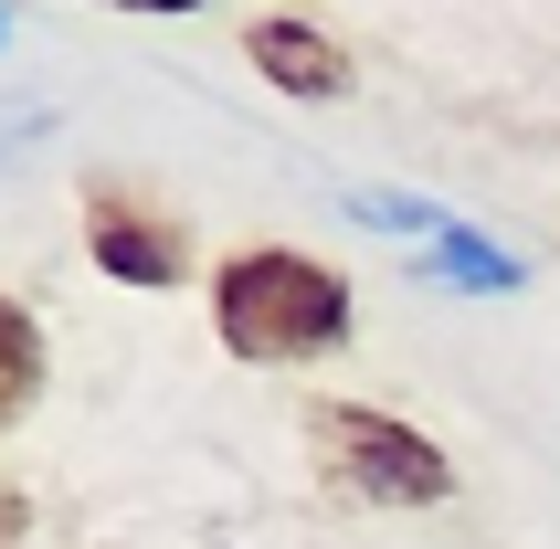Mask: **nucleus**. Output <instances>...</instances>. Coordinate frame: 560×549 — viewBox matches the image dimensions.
<instances>
[{
	"instance_id": "obj_1",
	"label": "nucleus",
	"mask_w": 560,
	"mask_h": 549,
	"mask_svg": "<svg viewBox=\"0 0 560 549\" xmlns=\"http://www.w3.org/2000/svg\"><path fill=\"white\" fill-rule=\"evenodd\" d=\"M212 328L254 370H307L328 349H349V274L296 244H254L212 274Z\"/></svg>"
},
{
	"instance_id": "obj_2",
	"label": "nucleus",
	"mask_w": 560,
	"mask_h": 549,
	"mask_svg": "<svg viewBox=\"0 0 560 549\" xmlns=\"http://www.w3.org/2000/svg\"><path fill=\"white\" fill-rule=\"evenodd\" d=\"M307 455L328 497H360V507H444L455 497L444 444L412 433L402 412H371V401H307Z\"/></svg>"
},
{
	"instance_id": "obj_3",
	"label": "nucleus",
	"mask_w": 560,
	"mask_h": 549,
	"mask_svg": "<svg viewBox=\"0 0 560 549\" xmlns=\"http://www.w3.org/2000/svg\"><path fill=\"white\" fill-rule=\"evenodd\" d=\"M85 244H95V274H117V285H159V296H170V285L190 274V222L159 212V201H127L117 180H95Z\"/></svg>"
},
{
	"instance_id": "obj_4",
	"label": "nucleus",
	"mask_w": 560,
	"mask_h": 549,
	"mask_svg": "<svg viewBox=\"0 0 560 549\" xmlns=\"http://www.w3.org/2000/svg\"><path fill=\"white\" fill-rule=\"evenodd\" d=\"M244 63L276 95H307V106L349 95V43L317 32V22H296V11H254V22H244Z\"/></svg>"
},
{
	"instance_id": "obj_5",
	"label": "nucleus",
	"mask_w": 560,
	"mask_h": 549,
	"mask_svg": "<svg viewBox=\"0 0 560 549\" xmlns=\"http://www.w3.org/2000/svg\"><path fill=\"white\" fill-rule=\"evenodd\" d=\"M412 265L434 274V285H466V296H518V285H529V254H508L498 233H476V222L434 233V244L412 254Z\"/></svg>"
},
{
	"instance_id": "obj_6",
	"label": "nucleus",
	"mask_w": 560,
	"mask_h": 549,
	"mask_svg": "<svg viewBox=\"0 0 560 549\" xmlns=\"http://www.w3.org/2000/svg\"><path fill=\"white\" fill-rule=\"evenodd\" d=\"M339 212L371 222V233H402L412 254L434 244V233H455V212H444V201H423V190H339Z\"/></svg>"
},
{
	"instance_id": "obj_7",
	"label": "nucleus",
	"mask_w": 560,
	"mask_h": 549,
	"mask_svg": "<svg viewBox=\"0 0 560 549\" xmlns=\"http://www.w3.org/2000/svg\"><path fill=\"white\" fill-rule=\"evenodd\" d=\"M32 392H43V328H32V306L11 296V306H0V412L22 423Z\"/></svg>"
}]
</instances>
